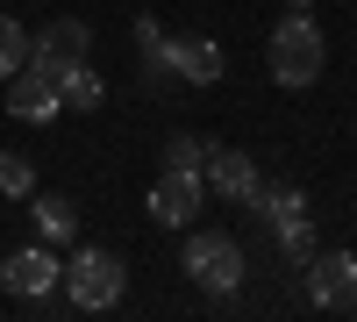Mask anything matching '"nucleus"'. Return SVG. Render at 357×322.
Instances as JSON below:
<instances>
[{"instance_id": "nucleus-11", "label": "nucleus", "mask_w": 357, "mask_h": 322, "mask_svg": "<svg viewBox=\"0 0 357 322\" xmlns=\"http://www.w3.org/2000/svg\"><path fill=\"white\" fill-rule=\"evenodd\" d=\"M29 215H36V237L43 244H72L79 237V208L65 193H29Z\"/></svg>"}, {"instance_id": "nucleus-7", "label": "nucleus", "mask_w": 357, "mask_h": 322, "mask_svg": "<svg viewBox=\"0 0 357 322\" xmlns=\"http://www.w3.org/2000/svg\"><path fill=\"white\" fill-rule=\"evenodd\" d=\"M200 200H207V180H200V172H172V165H165V180L151 186V215H158L165 229H178V222L200 215Z\"/></svg>"}, {"instance_id": "nucleus-9", "label": "nucleus", "mask_w": 357, "mask_h": 322, "mask_svg": "<svg viewBox=\"0 0 357 322\" xmlns=\"http://www.w3.org/2000/svg\"><path fill=\"white\" fill-rule=\"evenodd\" d=\"M57 108H65V101H57V79H50V72L22 65V72L8 79V115H15V122H50Z\"/></svg>"}, {"instance_id": "nucleus-14", "label": "nucleus", "mask_w": 357, "mask_h": 322, "mask_svg": "<svg viewBox=\"0 0 357 322\" xmlns=\"http://www.w3.org/2000/svg\"><path fill=\"white\" fill-rule=\"evenodd\" d=\"M22 65H29V29L15 15H0V79H15Z\"/></svg>"}, {"instance_id": "nucleus-3", "label": "nucleus", "mask_w": 357, "mask_h": 322, "mask_svg": "<svg viewBox=\"0 0 357 322\" xmlns=\"http://www.w3.org/2000/svg\"><path fill=\"white\" fill-rule=\"evenodd\" d=\"M178 265L193 272V286H207V294H236L243 286V251H236L222 229H200V237H186V258Z\"/></svg>"}, {"instance_id": "nucleus-13", "label": "nucleus", "mask_w": 357, "mask_h": 322, "mask_svg": "<svg viewBox=\"0 0 357 322\" xmlns=\"http://www.w3.org/2000/svg\"><path fill=\"white\" fill-rule=\"evenodd\" d=\"M272 229H279V244H286L293 265H307V258H314V222H307V208H301V215H279Z\"/></svg>"}, {"instance_id": "nucleus-4", "label": "nucleus", "mask_w": 357, "mask_h": 322, "mask_svg": "<svg viewBox=\"0 0 357 322\" xmlns=\"http://www.w3.org/2000/svg\"><path fill=\"white\" fill-rule=\"evenodd\" d=\"M86 50H93V29H86L79 15H65V22H50L43 36H29V65L50 72V79H65L72 65H86Z\"/></svg>"}, {"instance_id": "nucleus-1", "label": "nucleus", "mask_w": 357, "mask_h": 322, "mask_svg": "<svg viewBox=\"0 0 357 322\" xmlns=\"http://www.w3.org/2000/svg\"><path fill=\"white\" fill-rule=\"evenodd\" d=\"M264 65H272L279 86H314L321 79L329 43H321V29L307 22V8H286V22L272 29V43H264Z\"/></svg>"}, {"instance_id": "nucleus-12", "label": "nucleus", "mask_w": 357, "mask_h": 322, "mask_svg": "<svg viewBox=\"0 0 357 322\" xmlns=\"http://www.w3.org/2000/svg\"><path fill=\"white\" fill-rule=\"evenodd\" d=\"M57 101H65V108H79V115H93V108L107 101V79H100L93 65H72L65 79H57Z\"/></svg>"}, {"instance_id": "nucleus-17", "label": "nucleus", "mask_w": 357, "mask_h": 322, "mask_svg": "<svg viewBox=\"0 0 357 322\" xmlns=\"http://www.w3.org/2000/svg\"><path fill=\"white\" fill-rule=\"evenodd\" d=\"M286 8H314V0H286Z\"/></svg>"}, {"instance_id": "nucleus-2", "label": "nucleus", "mask_w": 357, "mask_h": 322, "mask_svg": "<svg viewBox=\"0 0 357 322\" xmlns=\"http://www.w3.org/2000/svg\"><path fill=\"white\" fill-rule=\"evenodd\" d=\"M122 286H129V272H122V258H114V251H100V244L72 251V265H65L72 308H114V301H122Z\"/></svg>"}, {"instance_id": "nucleus-8", "label": "nucleus", "mask_w": 357, "mask_h": 322, "mask_svg": "<svg viewBox=\"0 0 357 322\" xmlns=\"http://www.w3.org/2000/svg\"><path fill=\"white\" fill-rule=\"evenodd\" d=\"M165 65L186 79V86H215V79L229 72V57H222L215 36H172V43H165Z\"/></svg>"}, {"instance_id": "nucleus-10", "label": "nucleus", "mask_w": 357, "mask_h": 322, "mask_svg": "<svg viewBox=\"0 0 357 322\" xmlns=\"http://www.w3.org/2000/svg\"><path fill=\"white\" fill-rule=\"evenodd\" d=\"M200 180L215 186L222 200H250V193H257V158H243V151H215Z\"/></svg>"}, {"instance_id": "nucleus-5", "label": "nucleus", "mask_w": 357, "mask_h": 322, "mask_svg": "<svg viewBox=\"0 0 357 322\" xmlns=\"http://www.w3.org/2000/svg\"><path fill=\"white\" fill-rule=\"evenodd\" d=\"M307 301L314 308H357V258L350 251H314L307 258Z\"/></svg>"}, {"instance_id": "nucleus-6", "label": "nucleus", "mask_w": 357, "mask_h": 322, "mask_svg": "<svg viewBox=\"0 0 357 322\" xmlns=\"http://www.w3.org/2000/svg\"><path fill=\"white\" fill-rule=\"evenodd\" d=\"M0 279H8V294H22V301L57 294V279H65V265H57V244H29V251H15L8 265H0Z\"/></svg>"}, {"instance_id": "nucleus-15", "label": "nucleus", "mask_w": 357, "mask_h": 322, "mask_svg": "<svg viewBox=\"0 0 357 322\" xmlns=\"http://www.w3.org/2000/svg\"><path fill=\"white\" fill-rule=\"evenodd\" d=\"M0 193H8V200H29V193H36V165H29L22 151H0Z\"/></svg>"}, {"instance_id": "nucleus-16", "label": "nucleus", "mask_w": 357, "mask_h": 322, "mask_svg": "<svg viewBox=\"0 0 357 322\" xmlns=\"http://www.w3.org/2000/svg\"><path fill=\"white\" fill-rule=\"evenodd\" d=\"M207 158H215V143H200V136H172L165 143V165L172 172H207Z\"/></svg>"}]
</instances>
